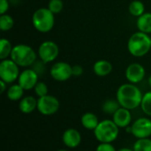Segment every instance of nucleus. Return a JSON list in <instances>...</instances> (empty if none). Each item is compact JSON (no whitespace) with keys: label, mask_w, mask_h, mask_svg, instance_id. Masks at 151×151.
<instances>
[{"label":"nucleus","mask_w":151,"mask_h":151,"mask_svg":"<svg viewBox=\"0 0 151 151\" xmlns=\"http://www.w3.org/2000/svg\"><path fill=\"white\" fill-rule=\"evenodd\" d=\"M143 94L140 88L134 84L127 83L121 85L117 91L116 99L120 106L129 110H133L141 107Z\"/></svg>","instance_id":"obj_1"},{"label":"nucleus","mask_w":151,"mask_h":151,"mask_svg":"<svg viewBox=\"0 0 151 151\" xmlns=\"http://www.w3.org/2000/svg\"><path fill=\"white\" fill-rule=\"evenodd\" d=\"M151 49L150 36L149 34L137 31L134 33L128 39L127 50L134 57H143Z\"/></svg>","instance_id":"obj_2"},{"label":"nucleus","mask_w":151,"mask_h":151,"mask_svg":"<svg viewBox=\"0 0 151 151\" xmlns=\"http://www.w3.org/2000/svg\"><path fill=\"white\" fill-rule=\"evenodd\" d=\"M10 58L21 68H29L37 60L35 51L26 44H18L13 46Z\"/></svg>","instance_id":"obj_3"},{"label":"nucleus","mask_w":151,"mask_h":151,"mask_svg":"<svg viewBox=\"0 0 151 151\" xmlns=\"http://www.w3.org/2000/svg\"><path fill=\"white\" fill-rule=\"evenodd\" d=\"M32 24L38 32L48 33L55 25V14L48 7L38 8L32 15Z\"/></svg>","instance_id":"obj_4"},{"label":"nucleus","mask_w":151,"mask_h":151,"mask_svg":"<svg viewBox=\"0 0 151 151\" xmlns=\"http://www.w3.org/2000/svg\"><path fill=\"white\" fill-rule=\"evenodd\" d=\"M94 134L99 142L112 143L119 137V127L112 119H105L99 122L98 125L94 130Z\"/></svg>","instance_id":"obj_5"},{"label":"nucleus","mask_w":151,"mask_h":151,"mask_svg":"<svg viewBox=\"0 0 151 151\" xmlns=\"http://www.w3.org/2000/svg\"><path fill=\"white\" fill-rule=\"evenodd\" d=\"M19 68L11 58L2 60L0 62V79L7 84H12L18 81L20 74Z\"/></svg>","instance_id":"obj_6"},{"label":"nucleus","mask_w":151,"mask_h":151,"mask_svg":"<svg viewBox=\"0 0 151 151\" xmlns=\"http://www.w3.org/2000/svg\"><path fill=\"white\" fill-rule=\"evenodd\" d=\"M59 54L58 45L50 40L42 42L38 47V56L46 64L53 62Z\"/></svg>","instance_id":"obj_7"},{"label":"nucleus","mask_w":151,"mask_h":151,"mask_svg":"<svg viewBox=\"0 0 151 151\" xmlns=\"http://www.w3.org/2000/svg\"><path fill=\"white\" fill-rule=\"evenodd\" d=\"M60 107L59 101L53 95L47 94L38 98L37 110L43 116H51L56 114Z\"/></svg>","instance_id":"obj_8"},{"label":"nucleus","mask_w":151,"mask_h":151,"mask_svg":"<svg viewBox=\"0 0 151 151\" xmlns=\"http://www.w3.org/2000/svg\"><path fill=\"white\" fill-rule=\"evenodd\" d=\"M50 77L58 82H65L73 76L72 66L65 61L55 62L50 69Z\"/></svg>","instance_id":"obj_9"},{"label":"nucleus","mask_w":151,"mask_h":151,"mask_svg":"<svg viewBox=\"0 0 151 151\" xmlns=\"http://www.w3.org/2000/svg\"><path fill=\"white\" fill-rule=\"evenodd\" d=\"M132 133L137 139L150 138L151 136V119L140 117L132 124Z\"/></svg>","instance_id":"obj_10"},{"label":"nucleus","mask_w":151,"mask_h":151,"mask_svg":"<svg viewBox=\"0 0 151 151\" xmlns=\"http://www.w3.org/2000/svg\"><path fill=\"white\" fill-rule=\"evenodd\" d=\"M39 77L38 74L32 68H27L20 72L17 82L25 91H28L35 88L39 82Z\"/></svg>","instance_id":"obj_11"},{"label":"nucleus","mask_w":151,"mask_h":151,"mask_svg":"<svg viewBox=\"0 0 151 151\" xmlns=\"http://www.w3.org/2000/svg\"><path fill=\"white\" fill-rule=\"evenodd\" d=\"M125 76L129 83L136 85L141 83L144 79L146 76V70L142 64L138 62H134L127 66Z\"/></svg>","instance_id":"obj_12"},{"label":"nucleus","mask_w":151,"mask_h":151,"mask_svg":"<svg viewBox=\"0 0 151 151\" xmlns=\"http://www.w3.org/2000/svg\"><path fill=\"white\" fill-rule=\"evenodd\" d=\"M63 143L69 149L77 148L81 142V135L80 132L74 128H69L65 130L62 136Z\"/></svg>","instance_id":"obj_13"},{"label":"nucleus","mask_w":151,"mask_h":151,"mask_svg":"<svg viewBox=\"0 0 151 151\" xmlns=\"http://www.w3.org/2000/svg\"><path fill=\"white\" fill-rule=\"evenodd\" d=\"M112 120L119 128H126L131 125L132 114L129 109L120 107L112 115Z\"/></svg>","instance_id":"obj_14"},{"label":"nucleus","mask_w":151,"mask_h":151,"mask_svg":"<svg viewBox=\"0 0 151 151\" xmlns=\"http://www.w3.org/2000/svg\"><path fill=\"white\" fill-rule=\"evenodd\" d=\"M113 66L112 64L106 60H99L95 62L93 66V70L95 74L98 77H106L112 72Z\"/></svg>","instance_id":"obj_15"},{"label":"nucleus","mask_w":151,"mask_h":151,"mask_svg":"<svg viewBox=\"0 0 151 151\" xmlns=\"http://www.w3.org/2000/svg\"><path fill=\"white\" fill-rule=\"evenodd\" d=\"M37 101L38 99H35L34 96L23 97L19 101V109L24 114H30L35 111V109H37Z\"/></svg>","instance_id":"obj_16"},{"label":"nucleus","mask_w":151,"mask_h":151,"mask_svg":"<svg viewBox=\"0 0 151 151\" xmlns=\"http://www.w3.org/2000/svg\"><path fill=\"white\" fill-rule=\"evenodd\" d=\"M99 122L100 121H99L97 116L92 112H87V113L83 114L81 118V125L85 129L90 130V131H94L96 128V126L98 125Z\"/></svg>","instance_id":"obj_17"},{"label":"nucleus","mask_w":151,"mask_h":151,"mask_svg":"<svg viewBox=\"0 0 151 151\" xmlns=\"http://www.w3.org/2000/svg\"><path fill=\"white\" fill-rule=\"evenodd\" d=\"M136 27L139 31L150 34L151 33V12H144L137 18Z\"/></svg>","instance_id":"obj_18"},{"label":"nucleus","mask_w":151,"mask_h":151,"mask_svg":"<svg viewBox=\"0 0 151 151\" xmlns=\"http://www.w3.org/2000/svg\"><path fill=\"white\" fill-rule=\"evenodd\" d=\"M25 90L17 83L12 84L8 89H7V97L10 101H20L23 98Z\"/></svg>","instance_id":"obj_19"},{"label":"nucleus","mask_w":151,"mask_h":151,"mask_svg":"<svg viewBox=\"0 0 151 151\" xmlns=\"http://www.w3.org/2000/svg\"><path fill=\"white\" fill-rule=\"evenodd\" d=\"M128 11L132 16L138 18L145 12V5L140 0H134L129 4Z\"/></svg>","instance_id":"obj_20"},{"label":"nucleus","mask_w":151,"mask_h":151,"mask_svg":"<svg viewBox=\"0 0 151 151\" xmlns=\"http://www.w3.org/2000/svg\"><path fill=\"white\" fill-rule=\"evenodd\" d=\"M12 48L13 46L8 39L2 38L0 40V60L2 61L8 59L11 56Z\"/></svg>","instance_id":"obj_21"},{"label":"nucleus","mask_w":151,"mask_h":151,"mask_svg":"<svg viewBox=\"0 0 151 151\" xmlns=\"http://www.w3.org/2000/svg\"><path fill=\"white\" fill-rule=\"evenodd\" d=\"M120 104L118 101V100H112V99H109L107 101H105L102 106V109L105 114L108 115H113L119 108H120Z\"/></svg>","instance_id":"obj_22"},{"label":"nucleus","mask_w":151,"mask_h":151,"mask_svg":"<svg viewBox=\"0 0 151 151\" xmlns=\"http://www.w3.org/2000/svg\"><path fill=\"white\" fill-rule=\"evenodd\" d=\"M14 26V19L7 14H1L0 16V29L2 31H9Z\"/></svg>","instance_id":"obj_23"},{"label":"nucleus","mask_w":151,"mask_h":151,"mask_svg":"<svg viewBox=\"0 0 151 151\" xmlns=\"http://www.w3.org/2000/svg\"><path fill=\"white\" fill-rule=\"evenodd\" d=\"M133 150L134 151H151V140L150 138L137 139Z\"/></svg>","instance_id":"obj_24"},{"label":"nucleus","mask_w":151,"mask_h":151,"mask_svg":"<svg viewBox=\"0 0 151 151\" xmlns=\"http://www.w3.org/2000/svg\"><path fill=\"white\" fill-rule=\"evenodd\" d=\"M142 110L147 116L151 117V91L147 92L143 94L142 103H141Z\"/></svg>","instance_id":"obj_25"},{"label":"nucleus","mask_w":151,"mask_h":151,"mask_svg":"<svg viewBox=\"0 0 151 151\" xmlns=\"http://www.w3.org/2000/svg\"><path fill=\"white\" fill-rule=\"evenodd\" d=\"M54 14H58L62 12L64 8L63 0H50L47 6Z\"/></svg>","instance_id":"obj_26"},{"label":"nucleus","mask_w":151,"mask_h":151,"mask_svg":"<svg viewBox=\"0 0 151 151\" xmlns=\"http://www.w3.org/2000/svg\"><path fill=\"white\" fill-rule=\"evenodd\" d=\"M34 91H35V93L38 96V98L49 94V88H48V85H47L44 82H42V81H39V82L36 84V85H35V88H34Z\"/></svg>","instance_id":"obj_27"},{"label":"nucleus","mask_w":151,"mask_h":151,"mask_svg":"<svg viewBox=\"0 0 151 151\" xmlns=\"http://www.w3.org/2000/svg\"><path fill=\"white\" fill-rule=\"evenodd\" d=\"M31 68L38 74L39 77H42L46 72V63L42 60H36L35 63L31 66Z\"/></svg>","instance_id":"obj_28"},{"label":"nucleus","mask_w":151,"mask_h":151,"mask_svg":"<svg viewBox=\"0 0 151 151\" xmlns=\"http://www.w3.org/2000/svg\"><path fill=\"white\" fill-rule=\"evenodd\" d=\"M96 151H117L114 146L111 143H104L100 142V144L96 147Z\"/></svg>","instance_id":"obj_29"},{"label":"nucleus","mask_w":151,"mask_h":151,"mask_svg":"<svg viewBox=\"0 0 151 151\" xmlns=\"http://www.w3.org/2000/svg\"><path fill=\"white\" fill-rule=\"evenodd\" d=\"M72 71H73V76H74V77H80V76H81L83 74L84 69H83V67L81 65L76 64V65L72 66Z\"/></svg>","instance_id":"obj_30"},{"label":"nucleus","mask_w":151,"mask_h":151,"mask_svg":"<svg viewBox=\"0 0 151 151\" xmlns=\"http://www.w3.org/2000/svg\"><path fill=\"white\" fill-rule=\"evenodd\" d=\"M10 7L9 0H0V14H4L7 12Z\"/></svg>","instance_id":"obj_31"},{"label":"nucleus","mask_w":151,"mask_h":151,"mask_svg":"<svg viewBox=\"0 0 151 151\" xmlns=\"http://www.w3.org/2000/svg\"><path fill=\"white\" fill-rule=\"evenodd\" d=\"M8 84L7 83H5L4 81H3V80H1L0 79V87H1V93H4V91L5 90H7V87H6V85H7Z\"/></svg>","instance_id":"obj_32"},{"label":"nucleus","mask_w":151,"mask_h":151,"mask_svg":"<svg viewBox=\"0 0 151 151\" xmlns=\"http://www.w3.org/2000/svg\"><path fill=\"white\" fill-rule=\"evenodd\" d=\"M118 151H134V150H131V149H127V148H122L120 149Z\"/></svg>","instance_id":"obj_33"},{"label":"nucleus","mask_w":151,"mask_h":151,"mask_svg":"<svg viewBox=\"0 0 151 151\" xmlns=\"http://www.w3.org/2000/svg\"><path fill=\"white\" fill-rule=\"evenodd\" d=\"M148 82H149V85H150V88H151V75L150 76L149 79H148Z\"/></svg>","instance_id":"obj_34"},{"label":"nucleus","mask_w":151,"mask_h":151,"mask_svg":"<svg viewBox=\"0 0 151 151\" xmlns=\"http://www.w3.org/2000/svg\"><path fill=\"white\" fill-rule=\"evenodd\" d=\"M57 151H69V150H57Z\"/></svg>","instance_id":"obj_35"},{"label":"nucleus","mask_w":151,"mask_h":151,"mask_svg":"<svg viewBox=\"0 0 151 151\" xmlns=\"http://www.w3.org/2000/svg\"><path fill=\"white\" fill-rule=\"evenodd\" d=\"M150 42H151V36H150Z\"/></svg>","instance_id":"obj_36"}]
</instances>
